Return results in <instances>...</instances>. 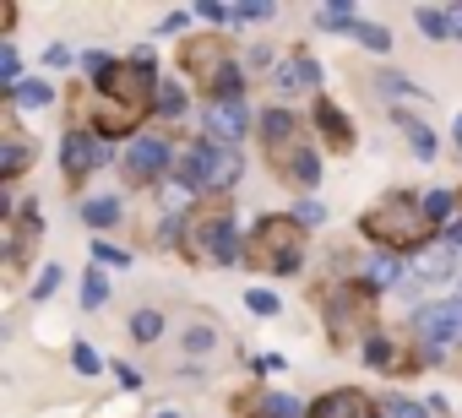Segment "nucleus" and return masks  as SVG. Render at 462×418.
<instances>
[{
  "label": "nucleus",
  "mask_w": 462,
  "mask_h": 418,
  "mask_svg": "<svg viewBox=\"0 0 462 418\" xmlns=\"http://www.w3.org/2000/svg\"><path fill=\"white\" fill-rule=\"evenodd\" d=\"M273 6H235V23H267Z\"/></svg>",
  "instance_id": "obj_39"
},
{
  "label": "nucleus",
  "mask_w": 462,
  "mask_h": 418,
  "mask_svg": "<svg viewBox=\"0 0 462 418\" xmlns=\"http://www.w3.org/2000/svg\"><path fill=\"white\" fill-rule=\"evenodd\" d=\"M451 250H462V229H457V234H451Z\"/></svg>",
  "instance_id": "obj_43"
},
{
  "label": "nucleus",
  "mask_w": 462,
  "mask_h": 418,
  "mask_svg": "<svg viewBox=\"0 0 462 418\" xmlns=\"http://www.w3.org/2000/svg\"><path fill=\"white\" fill-rule=\"evenodd\" d=\"M359 229L381 245V250H392V256H402V250H430V240H435V218H430V206H424V195H408V190H392V195H381L370 213L359 218Z\"/></svg>",
  "instance_id": "obj_2"
},
{
  "label": "nucleus",
  "mask_w": 462,
  "mask_h": 418,
  "mask_svg": "<svg viewBox=\"0 0 462 418\" xmlns=\"http://www.w3.org/2000/svg\"><path fill=\"white\" fill-rule=\"evenodd\" d=\"M158 332H163V315H158V310H136V315H131V337H136V342H152Z\"/></svg>",
  "instance_id": "obj_26"
},
{
  "label": "nucleus",
  "mask_w": 462,
  "mask_h": 418,
  "mask_svg": "<svg viewBox=\"0 0 462 418\" xmlns=\"http://www.w3.org/2000/svg\"><path fill=\"white\" fill-rule=\"evenodd\" d=\"M180 66H185V77L190 82H201L207 93L217 87V77L228 71V44L212 33V39H185L180 44Z\"/></svg>",
  "instance_id": "obj_6"
},
{
  "label": "nucleus",
  "mask_w": 462,
  "mask_h": 418,
  "mask_svg": "<svg viewBox=\"0 0 462 418\" xmlns=\"http://www.w3.org/2000/svg\"><path fill=\"white\" fill-rule=\"evenodd\" d=\"M354 39H359L365 50H375V55H386V50H392V33H386V28H375V23H359V28H354Z\"/></svg>",
  "instance_id": "obj_29"
},
{
  "label": "nucleus",
  "mask_w": 462,
  "mask_h": 418,
  "mask_svg": "<svg viewBox=\"0 0 462 418\" xmlns=\"http://www.w3.org/2000/svg\"><path fill=\"white\" fill-rule=\"evenodd\" d=\"M98 158H104V147H98L82 125H77V131H66V141H60V168H66V179H71V185H77Z\"/></svg>",
  "instance_id": "obj_11"
},
{
  "label": "nucleus",
  "mask_w": 462,
  "mask_h": 418,
  "mask_svg": "<svg viewBox=\"0 0 462 418\" xmlns=\"http://www.w3.org/2000/svg\"><path fill=\"white\" fill-rule=\"evenodd\" d=\"M174 174L190 190H228V185L240 179V152L235 147H217V141H196L190 152H180Z\"/></svg>",
  "instance_id": "obj_5"
},
{
  "label": "nucleus",
  "mask_w": 462,
  "mask_h": 418,
  "mask_svg": "<svg viewBox=\"0 0 462 418\" xmlns=\"http://www.w3.org/2000/svg\"><path fill=\"white\" fill-rule=\"evenodd\" d=\"M457 213H462V190H457Z\"/></svg>",
  "instance_id": "obj_46"
},
{
  "label": "nucleus",
  "mask_w": 462,
  "mask_h": 418,
  "mask_svg": "<svg viewBox=\"0 0 462 418\" xmlns=\"http://www.w3.org/2000/svg\"><path fill=\"white\" fill-rule=\"evenodd\" d=\"M370 315H375V288H348V294H337V299H327V321H332V337L337 342H348V326H370Z\"/></svg>",
  "instance_id": "obj_8"
},
{
  "label": "nucleus",
  "mask_w": 462,
  "mask_h": 418,
  "mask_svg": "<svg viewBox=\"0 0 462 418\" xmlns=\"http://www.w3.org/2000/svg\"><path fill=\"white\" fill-rule=\"evenodd\" d=\"M28 168V147L17 136H6V147H0V179H17Z\"/></svg>",
  "instance_id": "obj_20"
},
{
  "label": "nucleus",
  "mask_w": 462,
  "mask_h": 418,
  "mask_svg": "<svg viewBox=\"0 0 462 418\" xmlns=\"http://www.w3.org/2000/svg\"><path fill=\"white\" fill-rule=\"evenodd\" d=\"M245 131H251V109H245V98H212V104H207V141L235 147Z\"/></svg>",
  "instance_id": "obj_9"
},
{
  "label": "nucleus",
  "mask_w": 462,
  "mask_h": 418,
  "mask_svg": "<svg viewBox=\"0 0 462 418\" xmlns=\"http://www.w3.org/2000/svg\"><path fill=\"white\" fill-rule=\"evenodd\" d=\"M55 288H60V267H44V277L33 283V294H39V299H50Z\"/></svg>",
  "instance_id": "obj_38"
},
{
  "label": "nucleus",
  "mask_w": 462,
  "mask_h": 418,
  "mask_svg": "<svg viewBox=\"0 0 462 418\" xmlns=\"http://www.w3.org/2000/svg\"><path fill=\"white\" fill-rule=\"evenodd\" d=\"M158 418H180V413H174V407H169V413H158Z\"/></svg>",
  "instance_id": "obj_45"
},
{
  "label": "nucleus",
  "mask_w": 462,
  "mask_h": 418,
  "mask_svg": "<svg viewBox=\"0 0 462 418\" xmlns=\"http://www.w3.org/2000/svg\"><path fill=\"white\" fill-rule=\"evenodd\" d=\"M0 87H23V66H17V50L12 44H0Z\"/></svg>",
  "instance_id": "obj_27"
},
{
  "label": "nucleus",
  "mask_w": 462,
  "mask_h": 418,
  "mask_svg": "<svg viewBox=\"0 0 462 418\" xmlns=\"http://www.w3.org/2000/svg\"><path fill=\"white\" fill-rule=\"evenodd\" d=\"M413 267H419V277H424V283H440V277H451V272H457V250H419V261H413Z\"/></svg>",
  "instance_id": "obj_17"
},
{
  "label": "nucleus",
  "mask_w": 462,
  "mask_h": 418,
  "mask_svg": "<svg viewBox=\"0 0 462 418\" xmlns=\"http://www.w3.org/2000/svg\"><path fill=\"white\" fill-rule=\"evenodd\" d=\"M262 152L278 168V179H289L300 190H310L321 179V163H316V152L305 141V125L289 109H262Z\"/></svg>",
  "instance_id": "obj_3"
},
{
  "label": "nucleus",
  "mask_w": 462,
  "mask_h": 418,
  "mask_svg": "<svg viewBox=\"0 0 462 418\" xmlns=\"http://www.w3.org/2000/svg\"><path fill=\"white\" fill-rule=\"evenodd\" d=\"M93 131L98 136H131L152 109H158V82H152V66H136V60H115L98 82H93Z\"/></svg>",
  "instance_id": "obj_1"
},
{
  "label": "nucleus",
  "mask_w": 462,
  "mask_h": 418,
  "mask_svg": "<svg viewBox=\"0 0 462 418\" xmlns=\"http://www.w3.org/2000/svg\"><path fill=\"white\" fill-rule=\"evenodd\" d=\"M365 359H370L375 369H392V348H386V337H365Z\"/></svg>",
  "instance_id": "obj_34"
},
{
  "label": "nucleus",
  "mask_w": 462,
  "mask_h": 418,
  "mask_svg": "<svg viewBox=\"0 0 462 418\" xmlns=\"http://www.w3.org/2000/svg\"><path fill=\"white\" fill-rule=\"evenodd\" d=\"M39 229H44L39 206H33V201H28V206H17V223H12V267H23V261H28V250H33Z\"/></svg>",
  "instance_id": "obj_14"
},
{
  "label": "nucleus",
  "mask_w": 462,
  "mask_h": 418,
  "mask_svg": "<svg viewBox=\"0 0 462 418\" xmlns=\"http://www.w3.org/2000/svg\"><path fill=\"white\" fill-rule=\"evenodd\" d=\"M115 375H120V386H131V391H136V386H142V375H136V369H131V364H115Z\"/></svg>",
  "instance_id": "obj_41"
},
{
  "label": "nucleus",
  "mask_w": 462,
  "mask_h": 418,
  "mask_svg": "<svg viewBox=\"0 0 462 418\" xmlns=\"http://www.w3.org/2000/svg\"><path fill=\"white\" fill-rule=\"evenodd\" d=\"M196 17L223 28V23H235V6H217V0H201V6H196Z\"/></svg>",
  "instance_id": "obj_32"
},
{
  "label": "nucleus",
  "mask_w": 462,
  "mask_h": 418,
  "mask_svg": "<svg viewBox=\"0 0 462 418\" xmlns=\"http://www.w3.org/2000/svg\"><path fill=\"white\" fill-rule=\"evenodd\" d=\"M316 125H321V136H327L332 152H348V147H354V125L343 120V109H337L332 98H316Z\"/></svg>",
  "instance_id": "obj_13"
},
{
  "label": "nucleus",
  "mask_w": 462,
  "mask_h": 418,
  "mask_svg": "<svg viewBox=\"0 0 462 418\" xmlns=\"http://www.w3.org/2000/svg\"><path fill=\"white\" fill-rule=\"evenodd\" d=\"M245 261H251L256 272H273V277L300 272V267H305V223H300L294 213L262 218V223L251 229V240H245Z\"/></svg>",
  "instance_id": "obj_4"
},
{
  "label": "nucleus",
  "mask_w": 462,
  "mask_h": 418,
  "mask_svg": "<svg viewBox=\"0 0 462 418\" xmlns=\"http://www.w3.org/2000/svg\"><path fill=\"white\" fill-rule=\"evenodd\" d=\"M262 418H310V407H300L294 396H262Z\"/></svg>",
  "instance_id": "obj_25"
},
{
  "label": "nucleus",
  "mask_w": 462,
  "mask_h": 418,
  "mask_svg": "<svg viewBox=\"0 0 462 418\" xmlns=\"http://www.w3.org/2000/svg\"><path fill=\"white\" fill-rule=\"evenodd\" d=\"M413 17H419V28H424L430 39H451V17H446L440 6H419Z\"/></svg>",
  "instance_id": "obj_22"
},
{
  "label": "nucleus",
  "mask_w": 462,
  "mask_h": 418,
  "mask_svg": "<svg viewBox=\"0 0 462 418\" xmlns=\"http://www.w3.org/2000/svg\"><path fill=\"white\" fill-rule=\"evenodd\" d=\"M294 218H300V223H305V229H316V223H321V218H327V206H321V201H316V195H305V201H300V206H294Z\"/></svg>",
  "instance_id": "obj_33"
},
{
  "label": "nucleus",
  "mask_w": 462,
  "mask_h": 418,
  "mask_svg": "<svg viewBox=\"0 0 462 418\" xmlns=\"http://www.w3.org/2000/svg\"><path fill=\"white\" fill-rule=\"evenodd\" d=\"M120 168H125L131 185H152V179L169 168V147H163L158 136H136V141L125 147V163H120Z\"/></svg>",
  "instance_id": "obj_10"
},
{
  "label": "nucleus",
  "mask_w": 462,
  "mask_h": 418,
  "mask_svg": "<svg viewBox=\"0 0 462 418\" xmlns=\"http://www.w3.org/2000/svg\"><path fill=\"white\" fill-rule=\"evenodd\" d=\"M316 77H321V66H316L310 55H289V60H278V71H273V82H278L283 93H300V87H316Z\"/></svg>",
  "instance_id": "obj_15"
},
{
  "label": "nucleus",
  "mask_w": 462,
  "mask_h": 418,
  "mask_svg": "<svg viewBox=\"0 0 462 418\" xmlns=\"http://www.w3.org/2000/svg\"><path fill=\"white\" fill-rule=\"evenodd\" d=\"M82 223H88V229H115V223H120V201H115V195H93V201L82 206Z\"/></svg>",
  "instance_id": "obj_18"
},
{
  "label": "nucleus",
  "mask_w": 462,
  "mask_h": 418,
  "mask_svg": "<svg viewBox=\"0 0 462 418\" xmlns=\"http://www.w3.org/2000/svg\"><path fill=\"white\" fill-rule=\"evenodd\" d=\"M365 277H370V288H392V283L402 277V267H397V256H375Z\"/></svg>",
  "instance_id": "obj_24"
},
{
  "label": "nucleus",
  "mask_w": 462,
  "mask_h": 418,
  "mask_svg": "<svg viewBox=\"0 0 462 418\" xmlns=\"http://www.w3.org/2000/svg\"><path fill=\"white\" fill-rule=\"evenodd\" d=\"M321 28H359V12L348 6V0H337V6H321Z\"/></svg>",
  "instance_id": "obj_28"
},
{
  "label": "nucleus",
  "mask_w": 462,
  "mask_h": 418,
  "mask_svg": "<svg viewBox=\"0 0 462 418\" xmlns=\"http://www.w3.org/2000/svg\"><path fill=\"white\" fill-rule=\"evenodd\" d=\"M397 125H402V136H408V147L424 158V163H435V152H440V141H435V131L424 125V120H413V114H397Z\"/></svg>",
  "instance_id": "obj_16"
},
{
  "label": "nucleus",
  "mask_w": 462,
  "mask_h": 418,
  "mask_svg": "<svg viewBox=\"0 0 462 418\" xmlns=\"http://www.w3.org/2000/svg\"><path fill=\"white\" fill-rule=\"evenodd\" d=\"M12 98H17V109H44V104L55 98V87H50V82H23Z\"/></svg>",
  "instance_id": "obj_23"
},
{
  "label": "nucleus",
  "mask_w": 462,
  "mask_h": 418,
  "mask_svg": "<svg viewBox=\"0 0 462 418\" xmlns=\"http://www.w3.org/2000/svg\"><path fill=\"white\" fill-rule=\"evenodd\" d=\"M245 304H251V315H278V310H283V299H278V294H267V288H251V294H245Z\"/></svg>",
  "instance_id": "obj_31"
},
{
  "label": "nucleus",
  "mask_w": 462,
  "mask_h": 418,
  "mask_svg": "<svg viewBox=\"0 0 462 418\" xmlns=\"http://www.w3.org/2000/svg\"><path fill=\"white\" fill-rule=\"evenodd\" d=\"M71 364H77V369H82V375H98V369H104V359H98V353H93V348H88V342H82V348H77V353H71Z\"/></svg>",
  "instance_id": "obj_36"
},
{
  "label": "nucleus",
  "mask_w": 462,
  "mask_h": 418,
  "mask_svg": "<svg viewBox=\"0 0 462 418\" xmlns=\"http://www.w3.org/2000/svg\"><path fill=\"white\" fill-rule=\"evenodd\" d=\"M104 299H109V283H104V272H88V277H82V304H88V310H98Z\"/></svg>",
  "instance_id": "obj_30"
},
{
  "label": "nucleus",
  "mask_w": 462,
  "mask_h": 418,
  "mask_svg": "<svg viewBox=\"0 0 462 418\" xmlns=\"http://www.w3.org/2000/svg\"><path fill=\"white\" fill-rule=\"evenodd\" d=\"M207 261H217V267H235V261H245V245H240V234H235V223H228L217 240H212V256Z\"/></svg>",
  "instance_id": "obj_19"
},
{
  "label": "nucleus",
  "mask_w": 462,
  "mask_h": 418,
  "mask_svg": "<svg viewBox=\"0 0 462 418\" xmlns=\"http://www.w3.org/2000/svg\"><path fill=\"white\" fill-rule=\"evenodd\" d=\"M93 256H98L104 267H131V256H125V250H115V245H93Z\"/></svg>",
  "instance_id": "obj_37"
},
{
  "label": "nucleus",
  "mask_w": 462,
  "mask_h": 418,
  "mask_svg": "<svg viewBox=\"0 0 462 418\" xmlns=\"http://www.w3.org/2000/svg\"><path fill=\"white\" fill-rule=\"evenodd\" d=\"M201 348H212V332H207V326L190 332V353H201Z\"/></svg>",
  "instance_id": "obj_40"
},
{
  "label": "nucleus",
  "mask_w": 462,
  "mask_h": 418,
  "mask_svg": "<svg viewBox=\"0 0 462 418\" xmlns=\"http://www.w3.org/2000/svg\"><path fill=\"white\" fill-rule=\"evenodd\" d=\"M386 418H430V413H424L419 402H408V396H392V402H386Z\"/></svg>",
  "instance_id": "obj_35"
},
{
  "label": "nucleus",
  "mask_w": 462,
  "mask_h": 418,
  "mask_svg": "<svg viewBox=\"0 0 462 418\" xmlns=\"http://www.w3.org/2000/svg\"><path fill=\"white\" fill-rule=\"evenodd\" d=\"M446 17H451V39L462 44V6H446Z\"/></svg>",
  "instance_id": "obj_42"
},
{
  "label": "nucleus",
  "mask_w": 462,
  "mask_h": 418,
  "mask_svg": "<svg viewBox=\"0 0 462 418\" xmlns=\"http://www.w3.org/2000/svg\"><path fill=\"white\" fill-rule=\"evenodd\" d=\"M457 147H462V114H457Z\"/></svg>",
  "instance_id": "obj_44"
},
{
  "label": "nucleus",
  "mask_w": 462,
  "mask_h": 418,
  "mask_svg": "<svg viewBox=\"0 0 462 418\" xmlns=\"http://www.w3.org/2000/svg\"><path fill=\"white\" fill-rule=\"evenodd\" d=\"M413 332H419L430 348H440V342H462V294L413 310Z\"/></svg>",
  "instance_id": "obj_7"
},
{
  "label": "nucleus",
  "mask_w": 462,
  "mask_h": 418,
  "mask_svg": "<svg viewBox=\"0 0 462 418\" xmlns=\"http://www.w3.org/2000/svg\"><path fill=\"white\" fill-rule=\"evenodd\" d=\"M310 418H375V402L365 396V391H327V396H316L310 402Z\"/></svg>",
  "instance_id": "obj_12"
},
{
  "label": "nucleus",
  "mask_w": 462,
  "mask_h": 418,
  "mask_svg": "<svg viewBox=\"0 0 462 418\" xmlns=\"http://www.w3.org/2000/svg\"><path fill=\"white\" fill-rule=\"evenodd\" d=\"M158 114L163 120H180L185 114V87L180 82H158Z\"/></svg>",
  "instance_id": "obj_21"
}]
</instances>
